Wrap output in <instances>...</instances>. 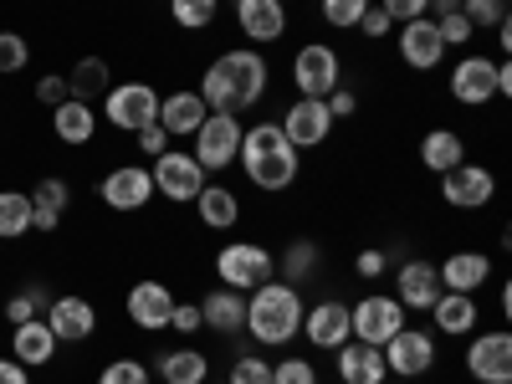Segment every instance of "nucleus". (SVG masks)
<instances>
[{"label": "nucleus", "mask_w": 512, "mask_h": 384, "mask_svg": "<svg viewBox=\"0 0 512 384\" xmlns=\"http://www.w3.org/2000/svg\"><path fill=\"white\" fill-rule=\"evenodd\" d=\"M123 313H128V323L144 328V333H164L169 313H175V292H169V282H159V277H144V282L128 287Z\"/></svg>", "instance_id": "18"}, {"label": "nucleus", "mask_w": 512, "mask_h": 384, "mask_svg": "<svg viewBox=\"0 0 512 384\" xmlns=\"http://www.w3.org/2000/svg\"><path fill=\"white\" fill-rule=\"evenodd\" d=\"M333 374H338V384H384L390 379L384 354L374 344H359V338H349L344 349H333Z\"/></svg>", "instance_id": "24"}, {"label": "nucleus", "mask_w": 512, "mask_h": 384, "mask_svg": "<svg viewBox=\"0 0 512 384\" xmlns=\"http://www.w3.org/2000/svg\"><path fill=\"white\" fill-rule=\"evenodd\" d=\"M200 323H205L210 333H221V338L246 333V297H241V292H231V287L205 292V297H200Z\"/></svg>", "instance_id": "26"}, {"label": "nucleus", "mask_w": 512, "mask_h": 384, "mask_svg": "<svg viewBox=\"0 0 512 384\" xmlns=\"http://www.w3.org/2000/svg\"><path fill=\"white\" fill-rule=\"evenodd\" d=\"M169 328H175L180 338H195L205 323H200V303H175V313H169Z\"/></svg>", "instance_id": "49"}, {"label": "nucleus", "mask_w": 512, "mask_h": 384, "mask_svg": "<svg viewBox=\"0 0 512 384\" xmlns=\"http://www.w3.org/2000/svg\"><path fill=\"white\" fill-rule=\"evenodd\" d=\"M297 338H308L313 349L333 354V349H344L349 344V303L344 297H318V303L303 308V333Z\"/></svg>", "instance_id": "17"}, {"label": "nucleus", "mask_w": 512, "mask_h": 384, "mask_svg": "<svg viewBox=\"0 0 512 384\" xmlns=\"http://www.w3.org/2000/svg\"><path fill=\"white\" fill-rule=\"evenodd\" d=\"M47 303H52V297H47V287H41V282H26V287L11 297V303H6V318H11V328H16V323H31V318H41V313H47Z\"/></svg>", "instance_id": "37"}, {"label": "nucleus", "mask_w": 512, "mask_h": 384, "mask_svg": "<svg viewBox=\"0 0 512 384\" xmlns=\"http://www.w3.org/2000/svg\"><path fill=\"white\" fill-rule=\"evenodd\" d=\"M395 31H400V62H405L410 72H441V62L451 57L431 16L405 21V26H395Z\"/></svg>", "instance_id": "20"}, {"label": "nucleus", "mask_w": 512, "mask_h": 384, "mask_svg": "<svg viewBox=\"0 0 512 384\" xmlns=\"http://www.w3.org/2000/svg\"><path fill=\"white\" fill-rule=\"evenodd\" d=\"M241 195L231 190V185H205L200 195H195V221L205 226V231H236L241 226Z\"/></svg>", "instance_id": "28"}, {"label": "nucleus", "mask_w": 512, "mask_h": 384, "mask_svg": "<svg viewBox=\"0 0 512 384\" xmlns=\"http://www.w3.org/2000/svg\"><path fill=\"white\" fill-rule=\"evenodd\" d=\"M436 272H441V292H472L477 297L492 282V256L477 246H456L436 262Z\"/></svg>", "instance_id": "21"}, {"label": "nucleus", "mask_w": 512, "mask_h": 384, "mask_svg": "<svg viewBox=\"0 0 512 384\" xmlns=\"http://www.w3.org/2000/svg\"><path fill=\"white\" fill-rule=\"evenodd\" d=\"M390 267H395V251H384V246H364V251L354 256V272H359L364 282L390 277Z\"/></svg>", "instance_id": "43"}, {"label": "nucleus", "mask_w": 512, "mask_h": 384, "mask_svg": "<svg viewBox=\"0 0 512 384\" xmlns=\"http://www.w3.org/2000/svg\"><path fill=\"white\" fill-rule=\"evenodd\" d=\"M236 164H241V175L262 190V195H282V190L297 185V175H303V154L287 144V134H282L277 118L246 123Z\"/></svg>", "instance_id": "2"}, {"label": "nucleus", "mask_w": 512, "mask_h": 384, "mask_svg": "<svg viewBox=\"0 0 512 384\" xmlns=\"http://www.w3.org/2000/svg\"><path fill=\"white\" fill-rule=\"evenodd\" d=\"M62 98H72V93H67V77H62V72H47V77L36 82V103H41V108H57Z\"/></svg>", "instance_id": "50"}, {"label": "nucleus", "mask_w": 512, "mask_h": 384, "mask_svg": "<svg viewBox=\"0 0 512 384\" xmlns=\"http://www.w3.org/2000/svg\"><path fill=\"white\" fill-rule=\"evenodd\" d=\"M436 31H441V41H446V52H461V47H472V21H466L461 11H451V16H436Z\"/></svg>", "instance_id": "44"}, {"label": "nucleus", "mask_w": 512, "mask_h": 384, "mask_svg": "<svg viewBox=\"0 0 512 384\" xmlns=\"http://www.w3.org/2000/svg\"><path fill=\"white\" fill-rule=\"evenodd\" d=\"M282 134H287V144L297 149V154H308V149H323L328 139H333V113H328V103L323 98H292L287 108H282Z\"/></svg>", "instance_id": "12"}, {"label": "nucleus", "mask_w": 512, "mask_h": 384, "mask_svg": "<svg viewBox=\"0 0 512 384\" xmlns=\"http://www.w3.org/2000/svg\"><path fill=\"white\" fill-rule=\"evenodd\" d=\"M52 134L62 144H93L98 134V108L93 103H82V98H62L52 108Z\"/></svg>", "instance_id": "31"}, {"label": "nucleus", "mask_w": 512, "mask_h": 384, "mask_svg": "<svg viewBox=\"0 0 512 384\" xmlns=\"http://www.w3.org/2000/svg\"><path fill=\"white\" fill-rule=\"evenodd\" d=\"M205 384H210V379H205Z\"/></svg>", "instance_id": "56"}, {"label": "nucleus", "mask_w": 512, "mask_h": 384, "mask_svg": "<svg viewBox=\"0 0 512 384\" xmlns=\"http://www.w3.org/2000/svg\"><path fill=\"white\" fill-rule=\"evenodd\" d=\"M451 11H461V0H431V21L436 16H451Z\"/></svg>", "instance_id": "54"}, {"label": "nucleus", "mask_w": 512, "mask_h": 384, "mask_svg": "<svg viewBox=\"0 0 512 384\" xmlns=\"http://www.w3.org/2000/svg\"><path fill=\"white\" fill-rule=\"evenodd\" d=\"M154 369H159L164 384H205V379H210V354H200L195 344H185V349L159 354Z\"/></svg>", "instance_id": "33"}, {"label": "nucleus", "mask_w": 512, "mask_h": 384, "mask_svg": "<svg viewBox=\"0 0 512 384\" xmlns=\"http://www.w3.org/2000/svg\"><path fill=\"white\" fill-rule=\"evenodd\" d=\"M98 195H103L108 210H118V216H134V210H144L154 200V175L144 164H113L98 185Z\"/></svg>", "instance_id": "16"}, {"label": "nucleus", "mask_w": 512, "mask_h": 384, "mask_svg": "<svg viewBox=\"0 0 512 384\" xmlns=\"http://www.w3.org/2000/svg\"><path fill=\"white\" fill-rule=\"evenodd\" d=\"M154 374H149V364L144 359H113V364H103V374H98V384H149Z\"/></svg>", "instance_id": "42"}, {"label": "nucleus", "mask_w": 512, "mask_h": 384, "mask_svg": "<svg viewBox=\"0 0 512 384\" xmlns=\"http://www.w3.org/2000/svg\"><path fill=\"white\" fill-rule=\"evenodd\" d=\"M461 16L472 21V31H497L507 21V0H461Z\"/></svg>", "instance_id": "40"}, {"label": "nucleus", "mask_w": 512, "mask_h": 384, "mask_svg": "<svg viewBox=\"0 0 512 384\" xmlns=\"http://www.w3.org/2000/svg\"><path fill=\"white\" fill-rule=\"evenodd\" d=\"M272 384H318V364L313 359H277L272 364Z\"/></svg>", "instance_id": "45"}, {"label": "nucleus", "mask_w": 512, "mask_h": 384, "mask_svg": "<svg viewBox=\"0 0 512 384\" xmlns=\"http://www.w3.org/2000/svg\"><path fill=\"white\" fill-rule=\"evenodd\" d=\"M384 384H415V379H384Z\"/></svg>", "instance_id": "55"}, {"label": "nucleus", "mask_w": 512, "mask_h": 384, "mask_svg": "<svg viewBox=\"0 0 512 384\" xmlns=\"http://www.w3.org/2000/svg\"><path fill=\"white\" fill-rule=\"evenodd\" d=\"M236 6V31L246 36V47H277V41L292 31V11L287 0H231Z\"/></svg>", "instance_id": "13"}, {"label": "nucleus", "mask_w": 512, "mask_h": 384, "mask_svg": "<svg viewBox=\"0 0 512 384\" xmlns=\"http://www.w3.org/2000/svg\"><path fill=\"white\" fill-rule=\"evenodd\" d=\"M31 231V195L26 190H0V241H16Z\"/></svg>", "instance_id": "35"}, {"label": "nucleus", "mask_w": 512, "mask_h": 384, "mask_svg": "<svg viewBox=\"0 0 512 384\" xmlns=\"http://www.w3.org/2000/svg\"><path fill=\"white\" fill-rule=\"evenodd\" d=\"M205 98L195 93V88H180V93H169V98H159V128L169 139H190L195 128L205 123Z\"/></svg>", "instance_id": "27"}, {"label": "nucleus", "mask_w": 512, "mask_h": 384, "mask_svg": "<svg viewBox=\"0 0 512 384\" xmlns=\"http://www.w3.org/2000/svg\"><path fill=\"white\" fill-rule=\"evenodd\" d=\"M497 195V175L487 164H472V159H461L456 169H446L441 175V200L451 210H487Z\"/></svg>", "instance_id": "15"}, {"label": "nucleus", "mask_w": 512, "mask_h": 384, "mask_svg": "<svg viewBox=\"0 0 512 384\" xmlns=\"http://www.w3.org/2000/svg\"><path fill=\"white\" fill-rule=\"evenodd\" d=\"M47 328L57 333V344H88V338L98 333V308L88 303V297H77V292H62L47 303Z\"/></svg>", "instance_id": "19"}, {"label": "nucleus", "mask_w": 512, "mask_h": 384, "mask_svg": "<svg viewBox=\"0 0 512 384\" xmlns=\"http://www.w3.org/2000/svg\"><path fill=\"white\" fill-rule=\"evenodd\" d=\"M466 374L477 384H512V333L507 328H477L466 333Z\"/></svg>", "instance_id": "9"}, {"label": "nucleus", "mask_w": 512, "mask_h": 384, "mask_svg": "<svg viewBox=\"0 0 512 384\" xmlns=\"http://www.w3.org/2000/svg\"><path fill=\"white\" fill-rule=\"evenodd\" d=\"M374 6L390 16L395 26H405V21H420V16H431V0H374Z\"/></svg>", "instance_id": "46"}, {"label": "nucleus", "mask_w": 512, "mask_h": 384, "mask_svg": "<svg viewBox=\"0 0 512 384\" xmlns=\"http://www.w3.org/2000/svg\"><path fill=\"white\" fill-rule=\"evenodd\" d=\"M241 134H246V123H241V113H205V123L195 128V164L205 169V175H226V169L236 164V154H241Z\"/></svg>", "instance_id": "5"}, {"label": "nucleus", "mask_w": 512, "mask_h": 384, "mask_svg": "<svg viewBox=\"0 0 512 384\" xmlns=\"http://www.w3.org/2000/svg\"><path fill=\"white\" fill-rule=\"evenodd\" d=\"M31 67V41L21 31H0V72H26Z\"/></svg>", "instance_id": "41"}, {"label": "nucleus", "mask_w": 512, "mask_h": 384, "mask_svg": "<svg viewBox=\"0 0 512 384\" xmlns=\"http://www.w3.org/2000/svg\"><path fill=\"white\" fill-rule=\"evenodd\" d=\"M405 323H410V313L400 308L395 292H364L359 303H349V338H359V344L384 349Z\"/></svg>", "instance_id": "6"}, {"label": "nucleus", "mask_w": 512, "mask_h": 384, "mask_svg": "<svg viewBox=\"0 0 512 384\" xmlns=\"http://www.w3.org/2000/svg\"><path fill=\"white\" fill-rule=\"evenodd\" d=\"M369 6H374V0H318V16H323V26H333V31H354Z\"/></svg>", "instance_id": "38"}, {"label": "nucleus", "mask_w": 512, "mask_h": 384, "mask_svg": "<svg viewBox=\"0 0 512 384\" xmlns=\"http://www.w3.org/2000/svg\"><path fill=\"white\" fill-rule=\"evenodd\" d=\"M149 175H154V195H164L169 205H195V195L210 185V175L195 164V154H180V149H164Z\"/></svg>", "instance_id": "11"}, {"label": "nucleus", "mask_w": 512, "mask_h": 384, "mask_svg": "<svg viewBox=\"0 0 512 384\" xmlns=\"http://www.w3.org/2000/svg\"><path fill=\"white\" fill-rule=\"evenodd\" d=\"M103 118L118 128V134H139V128L159 123V93H154V82H139V77L113 82V88L103 93Z\"/></svg>", "instance_id": "8"}, {"label": "nucleus", "mask_w": 512, "mask_h": 384, "mask_svg": "<svg viewBox=\"0 0 512 384\" xmlns=\"http://www.w3.org/2000/svg\"><path fill=\"white\" fill-rule=\"evenodd\" d=\"M379 354H384V369H390V379H425V374L436 369V333L405 323Z\"/></svg>", "instance_id": "10"}, {"label": "nucleus", "mask_w": 512, "mask_h": 384, "mask_svg": "<svg viewBox=\"0 0 512 384\" xmlns=\"http://www.w3.org/2000/svg\"><path fill=\"white\" fill-rule=\"evenodd\" d=\"M328 103V113H333V123H344V118H359V93L349 88V82H338V88L323 98Z\"/></svg>", "instance_id": "47"}, {"label": "nucleus", "mask_w": 512, "mask_h": 384, "mask_svg": "<svg viewBox=\"0 0 512 384\" xmlns=\"http://www.w3.org/2000/svg\"><path fill=\"white\" fill-rule=\"evenodd\" d=\"M11 359L16 364H31V369L57 359V333L47 328V318H31V323H16L11 328Z\"/></svg>", "instance_id": "30"}, {"label": "nucleus", "mask_w": 512, "mask_h": 384, "mask_svg": "<svg viewBox=\"0 0 512 384\" xmlns=\"http://www.w3.org/2000/svg\"><path fill=\"white\" fill-rule=\"evenodd\" d=\"M446 88L461 108H487L497 98V57H482V52L456 57L446 72Z\"/></svg>", "instance_id": "14"}, {"label": "nucleus", "mask_w": 512, "mask_h": 384, "mask_svg": "<svg viewBox=\"0 0 512 384\" xmlns=\"http://www.w3.org/2000/svg\"><path fill=\"white\" fill-rule=\"evenodd\" d=\"M292 88L297 98H328L338 82H344V57H338V47H328V41H303V47L292 52Z\"/></svg>", "instance_id": "7"}, {"label": "nucleus", "mask_w": 512, "mask_h": 384, "mask_svg": "<svg viewBox=\"0 0 512 384\" xmlns=\"http://www.w3.org/2000/svg\"><path fill=\"white\" fill-rule=\"evenodd\" d=\"M267 88H272L267 57L256 52V47H231V52H221L216 62L200 72V88L195 93L205 98L210 113H246V108H256V103L267 98Z\"/></svg>", "instance_id": "1"}, {"label": "nucleus", "mask_w": 512, "mask_h": 384, "mask_svg": "<svg viewBox=\"0 0 512 384\" xmlns=\"http://www.w3.org/2000/svg\"><path fill=\"white\" fill-rule=\"evenodd\" d=\"M395 297L405 313H431V303L441 297V272L436 262H425V256H405L400 272H395Z\"/></svg>", "instance_id": "22"}, {"label": "nucleus", "mask_w": 512, "mask_h": 384, "mask_svg": "<svg viewBox=\"0 0 512 384\" xmlns=\"http://www.w3.org/2000/svg\"><path fill=\"white\" fill-rule=\"evenodd\" d=\"M303 287H287L282 277L262 282L256 292H246V333L262 349H287L303 333Z\"/></svg>", "instance_id": "3"}, {"label": "nucleus", "mask_w": 512, "mask_h": 384, "mask_svg": "<svg viewBox=\"0 0 512 384\" xmlns=\"http://www.w3.org/2000/svg\"><path fill=\"white\" fill-rule=\"evenodd\" d=\"M67 205H72V185L62 175H47V180H36L31 185V231L41 236H52L67 216Z\"/></svg>", "instance_id": "25"}, {"label": "nucleus", "mask_w": 512, "mask_h": 384, "mask_svg": "<svg viewBox=\"0 0 512 384\" xmlns=\"http://www.w3.org/2000/svg\"><path fill=\"white\" fill-rule=\"evenodd\" d=\"M272 277H277V256L262 241H226L216 251V282L231 287V292H241V297L256 292L262 282H272Z\"/></svg>", "instance_id": "4"}, {"label": "nucleus", "mask_w": 512, "mask_h": 384, "mask_svg": "<svg viewBox=\"0 0 512 384\" xmlns=\"http://www.w3.org/2000/svg\"><path fill=\"white\" fill-rule=\"evenodd\" d=\"M318 267H323V246H318L313 236H292V241L277 251V277H282L287 287H308V282L318 277Z\"/></svg>", "instance_id": "29"}, {"label": "nucleus", "mask_w": 512, "mask_h": 384, "mask_svg": "<svg viewBox=\"0 0 512 384\" xmlns=\"http://www.w3.org/2000/svg\"><path fill=\"white\" fill-rule=\"evenodd\" d=\"M482 328V303L472 292H441L431 303V333L441 338H466Z\"/></svg>", "instance_id": "23"}, {"label": "nucleus", "mask_w": 512, "mask_h": 384, "mask_svg": "<svg viewBox=\"0 0 512 384\" xmlns=\"http://www.w3.org/2000/svg\"><path fill=\"white\" fill-rule=\"evenodd\" d=\"M226 384H272V359H262V354H236L231 359V374H226Z\"/></svg>", "instance_id": "39"}, {"label": "nucleus", "mask_w": 512, "mask_h": 384, "mask_svg": "<svg viewBox=\"0 0 512 384\" xmlns=\"http://www.w3.org/2000/svg\"><path fill=\"white\" fill-rule=\"evenodd\" d=\"M134 144H139V154H149V159H159V154L169 149V134H164V128H159V123H149V128H139V134H134Z\"/></svg>", "instance_id": "51"}, {"label": "nucleus", "mask_w": 512, "mask_h": 384, "mask_svg": "<svg viewBox=\"0 0 512 384\" xmlns=\"http://www.w3.org/2000/svg\"><path fill=\"white\" fill-rule=\"evenodd\" d=\"M497 52H502V57L512 52V21H502V26H497Z\"/></svg>", "instance_id": "53"}, {"label": "nucleus", "mask_w": 512, "mask_h": 384, "mask_svg": "<svg viewBox=\"0 0 512 384\" xmlns=\"http://www.w3.org/2000/svg\"><path fill=\"white\" fill-rule=\"evenodd\" d=\"M221 16V0H169V21L180 31H210Z\"/></svg>", "instance_id": "36"}, {"label": "nucleus", "mask_w": 512, "mask_h": 384, "mask_svg": "<svg viewBox=\"0 0 512 384\" xmlns=\"http://www.w3.org/2000/svg\"><path fill=\"white\" fill-rule=\"evenodd\" d=\"M67 77V93L72 98H82V103H93V98H103L108 88H113V72H108V62L103 57H82L72 72H62Z\"/></svg>", "instance_id": "34"}, {"label": "nucleus", "mask_w": 512, "mask_h": 384, "mask_svg": "<svg viewBox=\"0 0 512 384\" xmlns=\"http://www.w3.org/2000/svg\"><path fill=\"white\" fill-rule=\"evenodd\" d=\"M0 384H31L26 364H16V359H0Z\"/></svg>", "instance_id": "52"}, {"label": "nucleus", "mask_w": 512, "mask_h": 384, "mask_svg": "<svg viewBox=\"0 0 512 384\" xmlns=\"http://www.w3.org/2000/svg\"><path fill=\"white\" fill-rule=\"evenodd\" d=\"M354 31H359L364 41H384V36H390V31H395V21H390V16H384L379 6H369V11L359 16V26H354Z\"/></svg>", "instance_id": "48"}, {"label": "nucleus", "mask_w": 512, "mask_h": 384, "mask_svg": "<svg viewBox=\"0 0 512 384\" xmlns=\"http://www.w3.org/2000/svg\"><path fill=\"white\" fill-rule=\"evenodd\" d=\"M420 169H431V175H446V169H456L466 159V139L456 134V128H425L420 134Z\"/></svg>", "instance_id": "32"}]
</instances>
